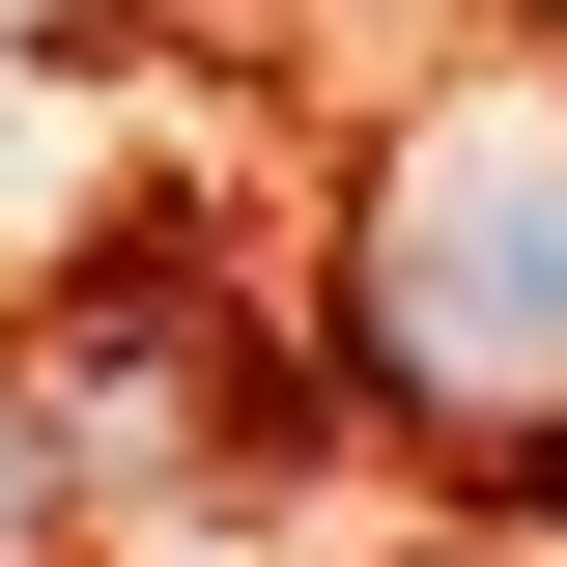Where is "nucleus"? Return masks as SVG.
<instances>
[{
  "label": "nucleus",
  "instance_id": "f257e3e1",
  "mask_svg": "<svg viewBox=\"0 0 567 567\" xmlns=\"http://www.w3.org/2000/svg\"><path fill=\"white\" fill-rule=\"evenodd\" d=\"M341 369L398 425H567V114H425L341 199Z\"/></svg>",
  "mask_w": 567,
  "mask_h": 567
},
{
  "label": "nucleus",
  "instance_id": "f03ea898",
  "mask_svg": "<svg viewBox=\"0 0 567 567\" xmlns=\"http://www.w3.org/2000/svg\"><path fill=\"white\" fill-rule=\"evenodd\" d=\"M29 425H58V483H199L227 425H256V341H227L199 284H114V312L29 369Z\"/></svg>",
  "mask_w": 567,
  "mask_h": 567
},
{
  "label": "nucleus",
  "instance_id": "7ed1b4c3",
  "mask_svg": "<svg viewBox=\"0 0 567 567\" xmlns=\"http://www.w3.org/2000/svg\"><path fill=\"white\" fill-rule=\"evenodd\" d=\"M85 539V483H58V425H29V369H0V567H58Z\"/></svg>",
  "mask_w": 567,
  "mask_h": 567
}]
</instances>
